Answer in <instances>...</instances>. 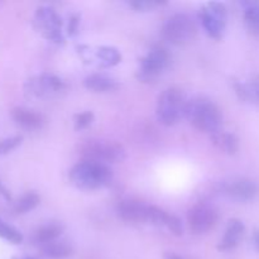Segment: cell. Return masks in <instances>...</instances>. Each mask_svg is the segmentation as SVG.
<instances>
[{
	"label": "cell",
	"mask_w": 259,
	"mask_h": 259,
	"mask_svg": "<svg viewBox=\"0 0 259 259\" xmlns=\"http://www.w3.org/2000/svg\"><path fill=\"white\" fill-rule=\"evenodd\" d=\"M62 25V18L53 8L39 7L35 10L34 27L46 39L57 43V45L65 43Z\"/></svg>",
	"instance_id": "ba28073f"
},
{
	"label": "cell",
	"mask_w": 259,
	"mask_h": 259,
	"mask_svg": "<svg viewBox=\"0 0 259 259\" xmlns=\"http://www.w3.org/2000/svg\"><path fill=\"white\" fill-rule=\"evenodd\" d=\"M220 192L233 201L250 202L259 196V184L252 179L242 177L223 184Z\"/></svg>",
	"instance_id": "7c38bea8"
},
{
	"label": "cell",
	"mask_w": 259,
	"mask_h": 259,
	"mask_svg": "<svg viewBox=\"0 0 259 259\" xmlns=\"http://www.w3.org/2000/svg\"><path fill=\"white\" fill-rule=\"evenodd\" d=\"M219 212L212 205L200 202L187 211V224L190 230L196 235L206 234L217 225Z\"/></svg>",
	"instance_id": "8fae6325"
},
{
	"label": "cell",
	"mask_w": 259,
	"mask_h": 259,
	"mask_svg": "<svg viewBox=\"0 0 259 259\" xmlns=\"http://www.w3.org/2000/svg\"><path fill=\"white\" fill-rule=\"evenodd\" d=\"M95 57L99 60L100 67L104 68L114 67L121 62V53L113 46H101L96 48Z\"/></svg>",
	"instance_id": "ffe728a7"
},
{
	"label": "cell",
	"mask_w": 259,
	"mask_h": 259,
	"mask_svg": "<svg viewBox=\"0 0 259 259\" xmlns=\"http://www.w3.org/2000/svg\"><path fill=\"white\" fill-rule=\"evenodd\" d=\"M245 225L242 220L237 219V218L230 219L228 222L224 237L222 238V240L218 244V249L222 250V252H228V250H232L234 248H237L240 240L243 239Z\"/></svg>",
	"instance_id": "5bb4252c"
},
{
	"label": "cell",
	"mask_w": 259,
	"mask_h": 259,
	"mask_svg": "<svg viewBox=\"0 0 259 259\" xmlns=\"http://www.w3.org/2000/svg\"><path fill=\"white\" fill-rule=\"evenodd\" d=\"M197 25L194 18L185 13H177L169 17L162 27V35L167 42L181 46L194 39Z\"/></svg>",
	"instance_id": "8992f818"
},
{
	"label": "cell",
	"mask_w": 259,
	"mask_h": 259,
	"mask_svg": "<svg viewBox=\"0 0 259 259\" xmlns=\"http://www.w3.org/2000/svg\"><path fill=\"white\" fill-rule=\"evenodd\" d=\"M186 96L179 88L164 89L157 100V119L164 126H172L184 116Z\"/></svg>",
	"instance_id": "5b68a950"
},
{
	"label": "cell",
	"mask_w": 259,
	"mask_h": 259,
	"mask_svg": "<svg viewBox=\"0 0 259 259\" xmlns=\"http://www.w3.org/2000/svg\"><path fill=\"white\" fill-rule=\"evenodd\" d=\"M199 19L207 35L222 39L228 23V9L219 2L206 3L199 12Z\"/></svg>",
	"instance_id": "52a82bcc"
},
{
	"label": "cell",
	"mask_w": 259,
	"mask_h": 259,
	"mask_svg": "<svg viewBox=\"0 0 259 259\" xmlns=\"http://www.w3.org/2000/svg\"><path fill=\"white\" fill-rule=\"evenodd\" d=\"M39 250L42 255L50 259H65L71 257L73 253L72 245L62 240H55V242L42 245L39 247Z\"/></svg>",
	"instance_id": "ac0fdd59"
},
{
	"label": "cell",
	"mask_w": 259,
	"mask_h": 259,
	"mask_svg": "<svg viewBox=\"0 0 259 259\" xmlns=\"http://www.w3.org/2000/svg\"><path fill=\"white\" fill-rule=\"evenodd\" d=\"M184 118L197 131L209 133L210 136L222 131L223 114L219 106L209 99L195 98L187 100Z\"/></svg>",
	"instance_id": "6da1fadb"
},
{
	"label": "cell",
	"mask_w": 259,
	"mask_h": 259,
	"mask_svg": "<svg viewBox=\"0 0 259 259\" xmlns=\"http://www.w3.org/2000/svg\"><path fill=\"white\" fill-rule=\"evenodd\" d=\"M13 259H37V258H33V257H15Z\"/></svg>",
	"instance_id": "4dcf8cb0"
},
{
	"label": "cell",
	"mask_w": 259,
	"mask_h": 259,
	"mask_svg": "<svg viewBox=\"0 0 259 259\" xmlns=\"http://www.w3.org/2000/svg\"><path fill=\"white\" fill-rule=\"evenodd\" d=\"M78 24H80V17H78L77 14L71 15L70 19H68V25H67V34L70 35V37H73V35L77 33Z\"/></svg>",
	"instance_id": "4316f807"
},
{
	"label": "cell",
	"mask_w": 259,
	"mask_h": 259,
	"mask_svg": "<svg viewBox=\"0 0 259 259\" xmlns=\"http://www.w3.org/2000/svg\"><path fill=\"white\" fill-rule=\"evenodd\" d=\"M163 258L164 259H190V258L184 257V255L177 254V253H175V252H166L164 253Z\"/></svg>",
	"instance_id": "83f0119b"
},
{
	"label": "cell",
	"mask_w": 259,
	"mask_h": 259,
	"mask_svg": "<svg viewBox=\"0 0 259 259\" xmlns=\"http://www.w3.org/2000/svg\"><path fill=\"white\" fill-rule=\"evenodd\" d=\"M212 143L220 149V151L225 152L228 154H235L239 149V139L234 133L230 132H218V133L211 136Z\"/></svg>",
	"instance_id": "d6986e66"
},
{
	"label": "cell",
	"mask_w": 259,
	"mask_h": 259,
	"mask_svg": "<svg viewBox=\"0 0 259 259\" xmlns=\"http://www.w3.org/2000/svg\"><path fill=\"white\" fill-rule=\"evenodd\" d=\"M128 4L136 12H149V10L156 9L161 5L167 4V2H164V0H131V2H128Z\"/></svg>",
	"instance_id": "cb8c5ba5"
},
{
	"label": "cell",
	"mask_w": 259,
	"mask_h": 259,
	"mask_svg": "<svg viewBox=\"0 0 259 259\" xmlns=\"http://www.w3.org/2000/svg\"><path fill=\"white\" fill-rule=\"evenodd\" d=\"M244 7V23L253 34L259 35V2H245Z\"/></svg>",
	"instance_id": "44dd1931"
},
{
	"label": "cell",
	"mask_w": 259,
	"mask_h": 259,
	"mask_svg": "<svg viewBox=\"0 0 259 259\" xmlns=\"http://www.w3.org/2000/svg\"><path fill=\"white\" fill-rule=\"evenodd\" d=\"M253 245L259 252V229L255 230L254 234H253Z\"/></svg>",
	"instance_id": "f1b7e54d"
},
{
	"label": "cell",
	"mask_w": 259,
	"mask_h": 259,
	"mask_svg": "<svg viewBox=\"0 0 259 259\" xmlns=\"http://www.w3.org/2000/svg\"><path fill=\"white\" fill-rule=\"evenodd\" d=\"M83 86L94 93H110L119 88V82L115 78L104 73H93L86 76L83 80Z\"/></svg>",
	"instance_id": "2e32d148"
},
{
	"label": "cell",
	"mask_w": 259,
	"mask_h": 259,
	"mask_svg": "<svg viewBox=\"0 0 259 259\" xmlns=\"http://www.w3.org/2000/svg\"><path fill=\"white\" fill-rule=\"evenodd\" d=\"M0 194H2L3 196L5 197V199L10 200V195H9V192H8L7 190H5V187L3 186V185H2V182H0Z\"/></svg>",
	"instance_id": "f546056e"
},
{
	"label": "cell",
	"mask_w": 259,
	"mask_h": 259,
	"mask_svg": "<svg viewBox=\"0 0 259 259\" xmlns=\"http://www.w3.org/2000/svg\"><path fill=\"white\" fill-rule=\"evenodd\" d=\"M118 217L124 222L147 223L154 227H167L171 214L156 205L138 200H124L116 207Z\"/></svg>",
	"instance_id": "3957f363"
},
{
	"label": "cell",
	"mask_w": 259,
	"mask_h": 259,
	"mask_svg": "<svg viewBox=\"0 0 259 259\" xmlns=\"http://www.w3.org/2000/svg\"><path fill=\"white\" fill-rule=\"evenodd\" d=\"M12 119L18 126L24 131H39L46 124V118L39 111L33 109L17 106L12 110Z\"/></svg>",
	"instance_id": "4fadbf2b"
},
{
	"label": "cell",
	"mask_w": 259,
	"mask_h": 259,
	"mask_svg": "<svg viewBox=\"0 0 259 259\" xmlns=\"http://www.w3.org/2000/svg\"><path fill=\"white\" fill-rule=\"evenodd\" d=\"M67 85L58 76L52 73H40L25 82L24 90L32 98H52L66 90Z\"/></svg>",
	"instance_id": "9c48e42d"
},
{
	"label": "cell",
	"mask_w": 259,
	"mask_h": 259,
	"mask_svg": "<svg viewBox=\"0 0 259 259\" xmlns=\"http://www.w3.org/2000/svg\"><path fill=\"white\" fill-rule=\"evenodd\" d=\"M233 88H234L235 94H237L240 100L259 105V76L252 78L248 82L234 81Z\"/></svg>",
	"instance_id": "e0dca14e"
},
{
	"label": "cell",
	"mask_w": 259,
	"mask_h": 259,
	"mask_svg": "<svg viewBox=\"0 0 259 259\" xmlns=\"http://www.w3.org/2000/svg\"><path fill=\"white\" fill-rule=\"evenodd\" d=\"M78 153L86 161L110 164L123 162L126 157L125 148L120 143L104 139H86L78 146Z\"/></svg>",
	"instance_id": "277c9868"
},
{
	"label": "cell",
	"mask_w": 259,
	"mask_h": 259,
	"mask_svg": "<svg viewBox=\"0 0 259 259\" xmlns=\"http://www.w3.org/2000/svg\"><path fill=\"white\" fill-rule=\"evenodd\" d=\"M40 202V197L37 192L34 191H29L25 192L24 195L19 197L17 201L14 202V206H13V211L15 214H27V212L32 211L33 209L39 205Z\"/></svg>",
	"instance_id": "7402d4cb"
},
{
	"label": "cell",
	"mask_w": 259,
	"mask_h": 259,
	"mask_svg": "<svg viewBox=\"0 0 259 259\" xmlns=\"http://www.w3.org/2000/svg\"><path fill=\"white\" fill-rule=\"evenodd\" d=\"M23 137L22 136H13L8 137V138H4L0 141V156L3 154H8L12 151L17 149L18 147L22 144Z\"/></svg>",
	"instance_id": "484cf974"
},
{
	"label": "cell",
	"mask_w": 259,
	"mask_h": 259,
	"mask_svg": "<svg viewBox=\"0 0 259 259\" xmlns=\"http://www.w3.org/2000/svg\"><path fill=\"white\" fill-rule=\"evenodd\" d=\"M63 230H65V225L62 223H47V224L42 225V227H39L37 230L33 232L32 237H30V242H32V244L37 245L39 248L42 245H46L48 243H52L55 240H57L62 235Z\"/></svg>",
	"instance_id": "9a60e30c"
},
{
	"label": "cell",
	"mask_w": 259,
	"mask_h": 259,
	"mask_svg": "<svg viewBox=\"0 0 259 259\" xmlns=\"http://www.w3.org/2000/svg\"><path fill=\"white\" fill-rule=\"evenodd\" d=\"M169 53L161 46H154L139 61L138 78L141 81H153L159 73L166 70L169 63Z\"/></svg>",
	"instance_id": "30bf717a"
},
{
	"label": "cell",
	"mask_w": 259,
	"mask_h": 259,
	"mask_svg": "<svg viewBox=\"0 0 259 259\" xmlns=\"http://www.w3.org/2000/svg\"><path fill=\"white\" fill-rule=\"evenodd\" d=\"M0 238L8 240L12 244H20L23 242L22 233L2 219H0Z\"/></svg>",
	"instance_id": "603a6c76"
},
{
	"label": "cell",
	"mask_w": 259,
	"mask_h": 259,
	"mask_svg": "<svg viewBox=\"0 0 259 259\" xmlns=\"http://www.w3.org/2000/svg\"><path fill=\"white\" fill-rule=\"evenodd\" d=\"M113 169L108 164L82 159L68 172L71 184L80 190L104 189L113 181Z\"/></svg>",
	"instance_id": "7a4b0ae2"
},
{
	"label": "cell",
	"mask_w": 259,
	"mask_h": 259,
	"mask_svg": "<svg viewBox=\"0 0 259 259\" xmlns=\"http://www.w3.org/2000/svg\"><path fill=\"white\" fill-rule=\"evenodd\" d=\"M94 119H95V115H94L93 111L90 110L76 114L75 118H73V126H75V131H83V129L89 128V126L94 123Z\"/></svg>",
	"instance_id": "d4e9b609"
}]
</instances>
